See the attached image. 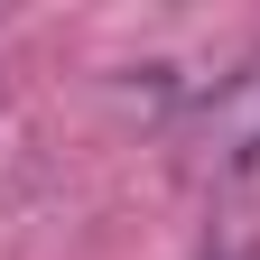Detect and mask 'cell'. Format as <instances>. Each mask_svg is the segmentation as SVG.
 Masks as SVG:
<instances>
[{
  "label": "cell",
  "instance_id": "1",
  "mask_svg": "<svg viewBox=\"0 0 260 260\" xmlns=\"http://www.w3.org/2000/svg\"><path fill=\"white\" fill-rule=\"evenodd\" d=\"M195 168L205 177H251L260 168V56L195 103Z\"/></svg>",
  "mask_w": 260,
  "mask_h": 260
}]
</instances>
